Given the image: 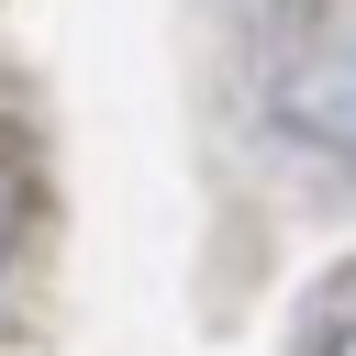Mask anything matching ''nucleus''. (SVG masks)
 Instances as JSON below:
<instances>
[{"label": "nucleus", "mask_w": 356, "mask_h": 356, "mask_svg": "<svg viewBox=\"0 0 356 356\" xmlns=\"http://www.w3.org/2000/svg\"><path fill=\"white\" fill-rule=\"evenodd\" d=\"M278 100H289L312 134L356 145V0H323V11L300 22L289 67H278Z\"/></svg>", "instance_id": "1"}, {"label": "nucleus", "mask_w": 356, "mask_h": 356, "mask_svg": "<svg viewBox=\"0 0 356 356\" xmlns=\"http://www.w3.org/2000/svg\"><path fill=\"white\" fill-rule=\"evenodd\" d=\"M0 245H11V156H0Z\"/></svg>", "instance_id": "2"}, {"label": "nucleus", "mask_w": 356, "mask_h": 356, "mask_svg": "<svg viewBox=\"0 0 356 356\" xmlns=\"http://www.w3.org/2000/svg\"><path fill=\"white\" fill-rule=\"evenodd\" d=\"M323 356H356V312H345V323H334V345H323Z\"/></svg>", "instance_id": "3"}]
</instances>
